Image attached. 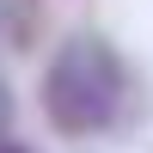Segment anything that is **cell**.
Returning a JSON list of instances; mask_svg holds the SVG:
<instances>
[{"label":"cell","instance_id":"1","mask_svg":"<svg viewBox=\"0 0 153 153\" xmlns=\"http://www.w3.org/2000/svg\"><path fill=\"white\" fill-rule=\"evenodd\" d=\"M135 98L129 61L104 43L98 31H74L61 37V49L49 55L43 86H37V104H43V123L68 141H86V135H110L123 123Z\"/></svg>","mask_w":153,"mask_h":153},{"label":"cell","instance_id":"2","mask_svg":"<svg viewBox=\"0 0 153 153\" xmlns=\"http://www.w3.org/2000/svg\"><path fill=\"white\" fill-rule=\"evenodd\" d=\"M31 25H37V6H31V0H0V43L31 49Z\"/></svg>","mask_w":153,"mask_h":153},{"label":"cell","instance_id":"3","mask_svg":"<svg viewBox=\"0 0 153 153\" xmlns=\"http://www.w3.org/2000/svg\"><path fill=\"white\" fill-rule=\"evenodd\" d=\"M12 110H19V98H12V86H6V74H0V141L12 135Z\"/></svg>","mask_w":153,"mask_h":153},{"label":"cell","instance_id":"4","mask_svg":"<svg viewBox=\"0 0 153 153\" xmlns=\"http://www.w3.org/2000/svg\"><path fill=\"white\" fill-rule=\"evenodd\" d=\"M0 153H37V147H25V141H12V135H6V141H0Z\"/></svg>","mask_w":153,"mask_h":153}]
</instances>
